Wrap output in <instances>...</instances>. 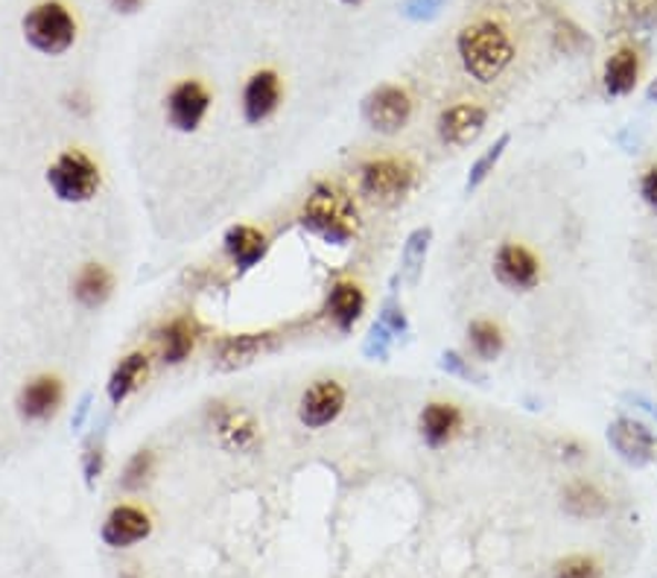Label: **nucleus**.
I'll use <instances>...</instances> for the list:
<instances>
[{"label":"nucleus","mask_w":657,"mask_h":578,"mask_svg":"<svg viewBox=\"0 0 657 578\" xmlns=\"http://www.w3.org/2000/svg\"><path fill=\"white\" fill-rule=\"evenodd\" d=\"M637 80H640V53L634 48H619L605 62V74H602L605 94L608 97H628L637 88Z\"/></svg>","instance_id":"nucleus-20"},{"label":"nucleus","mask_w":657,"mask_h":578,"mask_svg":"<svg viewBox=\"0 0 657 578\" xmlns=\"http://www.w3.org/2000/svg\"><path fill=\"white\" fill-rule=\"evenodd\" d=\"M637 188H640V199L646 202V208L657 213V161L649 164V167L643 170L640 185H637Z\"/></svg>","instance_id":"nucleus-31"},{"label":"nucleus","mask_w":657,"mask_h":578,"mask_svg":"<svg viewBox=\"0 0 657 578\" xmlns=\"http://www.w3.org/2000/svg\"><path fill=\"white\" fill-rule=\"evenodd\" d=\"M65 400V386L53 375H41L21 389L18 395V416L30 424H48Z\"/></svg>","instance_id":"nucleus-14"},{"label":"nucleus","mask_w":657,"mask_h":578,"mask_svg":"<svg viewBox=\"0 0 657 578\" xmlns=\"http://www.w3.org/2000/svg\"><path fill=\"white\" fill-rule=\"evenodd\" d=\"M222 249L237 272H249L267 258L269 237L254 225H231L222 237Z\"/></svg>","instance_id":"nucleus-16"},{"label":"nucleus","mask_w":657,"mask_h":578,"mask_svg":"<svg viewBox=\"0 0 657 578\" xmlns=\"http://www.w3.org/2000/svg\"><path fill=\"white\" fill-rule=\"evenodd\" d=\"M146 371H149V357H146L144 350H135V354L123 357L114 366L112 377H108L106 383V395L112 400V407H121L123 400L140 389V383L146 380Z\"/></svg>","instance_id":"nucleus-21"},{"label":"nucleus","mask_w":657,"mask_h":578,"mask_svg":"<svg viewBox=\"0 0 657 578\" xmlns=\"http://www.w3.org/2000/svg\"><path fill=\"white\" fill-rule=\"evenodd\" d=\"M468 350L479 362H494L505 350L503 327L491 322V318H473L468 325Z\"/></svg>","instance_id":"nucleus-23"},{"label":"nucleus","mask_w":657,"mask_h":578,"mask_svg":"<svg viewBox=\"0 0 657 578\" xmlns=\"http://www.w3.org/2000/svg\"><path fill=\"white\" fill-rule=\"evenodd\" d=\"M561 503H564V512L576 521H593V517H602L608 512V497L605 491L591 480H573L564 485L561 491Z\"/></svg>","instance_id":"nucleus-18"},{"label":"nucleus","mask_w":657,"mask_h":578,"mask_svg":"<svg viewBox=\"0 0 657 578\" xmlns=\"http://www.w3.org/2000/svg\"><path fill=\"white\" fill-rule=\"evenodd\" d=\"M441 3H445V0H409V3H406V15L430 18L441 9Z\"/></svg>","instance_id":"nucleus-34"},{"label":"nucleus","mask_w":657,"mask_h":578,"mask_svg":"<svg viewBox=\"0 0 657 578\" xmlns=\"http://www.w3.org/2000/svg\"><path fill=\"white\" fill-rule=\"evenodd\" d=\"M88 407H91V395H85V398L80 400V409H76V418H73V427L80 430L82 421H85V416H88Z\"/></svg>","instance_id":"nucleus-36"},{"label":"nucleus","mask_w":657,"mask_h":578,"mask_svg":"<svg viewBox=\"0 0 657 578\" xmlns=\"http://www.w3.org/2000/svg\"><path fill=\"white\" fill-rule=\"evenodd\" d=\"M456 56L462 62V71L471 80L491 85L505 74L518 56L514 41H511L509 30L500 21L491 18H479L465 24L456 35Z\"/></svg>","instance_id":"nucleus-1"},{"label":"nucleus","mask_w":657,"mask_h":578,"mask_svg":"<svg viewBox=\"0 0 657 578\" xmlns=\"http://www.w3.org/2000/svg\"><path fill=\"white\" fill-rule=\"evenodd\" d=\"M103 185V172L100 164L91 158L85 149L71 147L59 153L53 164L48 167V188L56 196L59 202L67 204H85L100 193Z\"/></svg>","instance_id":"nucleus-3"},{"label":"nucleus","mask_w":657,"mask_h":578,"mask_svg":"<svg viewBox=\"0 0 657 578\" xmlns=\"http://www.w3.org/2000/svg\"><path fill=\"white\" fill-rule=\"evenodd\" d=\"M146 0H112L114 12H121V15H132V12H138Z\"/></svg>","instance_id":"nucleus-35"},{"label":"nucleus","mask_w":657,"mask_h":578,"mask_svg":"<svg viewBox=\"0 0 657 578\" xmlns=\"http://www.w3.org/2000/svg\"><path fill=\"white\" fill-rule=\"evenodd\" d=\"M348 391L333 377H319L299 398V421L304 430H325L345 412Z\"/></svg>","instance_id":"nucleus-8"},{"label":"nucleus","mask_w":657,"mask_h":578,"mask_svg":"<svg viewBox=\"0 0 657 578\" xmlns=\"http://www.w3.org/2000/svg\"><path fill=\"white\" fill-rule=\"evenodd\" d=\"M153 535V521L149 514L138 505H114L108 517L103 521V529H100V538L108 549H129V546L140 544Z\"/></svg>","instance_id":"nucleus-12"},{"label":"nucleus","mask_w":657,"mask_h":578,"mask_svg":"<svg viewBox=\"0 0 657 578\" xmlns=\"http://www.w3.org/2000/svg\"><path fill=\"white\" fill-rule=\"evenodd\" d=\"M465 416L462 409L450 403V400H432L421 409V418H418V430H421L424 444L430 450L447 448L450 441L462 432Z\"/></svg>","instance_id":"nucleus-15"},{"label":"nucleus","mask_w":657,"mask_h":578,"mask_svg":"<svg viewBox=\"0 0 657 578\" xmlns=\"http://www.w3.org/2000/svg\"><path fill=\"white\" fill-rule=\"evenodd\" d=\"M325 313L340 334H351L365 313L363 286L354 281H336L325 298Z\"/></svg>","instance_id":"nucleus-17"},{"label":"nucleus","mask_w":657,"mask_h":578,"mask_svg":"<svg viewBox=\"0 0 657 578\" xmlns=\"http://www.w3.org/2000/svg\"><path fill=\"white\" fill-rule=\"evenodd\" d=\"M363 117L374 132L380 135H398L413 120V97L400 85H377V88L363 99Z\"/></svg>","instance_id":"nucleus-7"},{"label":"nucleus","mask_w":657,"mask_h":578,"mask_svg":"<svg viewBox=\"0 0 657 578\" xmlns=\"http://www.w3.org/2000/svg\"><path fill=\"white\" fill-rule=\"evenodd\" d=\"M284 99V85H281V76L275 71H254L243 85V97H240V108H243V120L249 126H260L267 123L269 117L275 115L278 106Z\"/></svg>","instance_id":"nucleus-11"},{"label":"nucleus","mask_w":657,"mask_h":578,"mask_svg":"<svg viewBox=\"0 0 657 578\" xmlns=\"http://www.w3.org/2000/svg\"><path fill=\"white\" fill-rule=\"evenodd\" d=\"M345 7H359V3H365V0H342Z\"/></svg>","instance_id":"nucleus-38"},{"label":"nucleus","mask_w":657,"mask_h":578,"mask_svg":"<svg viewBox=\"0 0 657 578\" xmlns=\"http://www.w3.org/2000/svg\"><path fill=\"white\" fill-rule=\"evenodd\" d=\"M488 126V108L479 103H453V106L441 108L436 120L438 140L445 147L465 149L471 147L473 140L486 132Z\"/></svg>","instance_id":"nucleus-10"},{"label":"nucleus","mask_w":657,"mask_h":578,"mask_svg":"<svg viewBox=\"0 0 657 578\" xmlns=\"http://www.w3.org/2000/svg\"><path fill=\"white\" fill-rule=\"evenodd\" d=\"M389 345H392V330L386 325L372 327V334H368V343H365V354L372 359H386L389 357Z\"/></svg>","instance_id":"nucleus-30"},{"label":"nucleus","mask_w":657,"mask_h":578,"mask_svg":"<svg viewBox=\"0 0 657 578\" xmlns=\"http://www.w3.org/2000/svg\"><path fill=\"white\" fill-rule=\"evenodd\" d=\"M380 325H386L392 330V336L404 334L406 327V316H404V307H400L398 302H386L383 304V316H380Z\"/></svg>","instance_id":"nucleus-32"},{"label":"nucleus","mask_w":657,"mask_h":578,"mask_svg":"<svg viewBox=\"0 0 657 578\" xmlns=\"http://www.w3.org/2000/svg\"><path fill=\"white\" fill-rule=\"evenodd\" d=\"M608 444L617 450V456L623 462L634 464V467H643L657 456L655 432L637 418H617L608 427Z\"/></svg>","instance_id":"nucleus-13"},{"label":"nucleus","mask_w":657,"mask_h":578,"mask_svg":"<svg viewBox=\"0 0 657 578\" xmlns=\"http://www.w3.org/2000/svg\"><path fill=\"white\" fill-rule=\"evenodd\" d=\"M301 225L327 245H348L359 231V211L345 190L331 181H319L304 199Z\"/></svg>","instance_id":"nucleus-2"},{"label":"nucleus","mask_w":657,"mask_h":578,"mask_svg":"<svg viewBox=\"0 0 657 578\" xmlns=\"http://www.w3.org/2000/svg\"><path fill=\"white\" fill-rule=\"evenodd\" d=\"M359 193L368 196L372 202L395 204L413 193L418 170L406 158H372L357 172Z\"/></svg>","instance_id":"nucleus-5"},{"label":"nucleus","mask_w":657,"mask_h":578,"mask_svg":"<svg viewBox=\"0 0 657 578\" xmlns=\"http://www.w3.org/2000/svg\"><path fill=\"white\" fill-rule=\"evenodd\" d=\"M494 277L511 293H532L544 277V266L526 243L505 240L494 252Z\"/></svg>","instance_id":"nucleus-9"},{"label":"nucleus","mask_w":657,"mask_h":578,"mask_svg":"<svg viewBox=\"0 0 657 578\" xmlns=\"http://www.w3.org/2000/svg\"><path fill=\"white\" fill-rule=\"evenodd\" d=\"M103 464H106L103 448H91L88 453H85V464H82V471H85V482H88V488L100 480V473H103Z\"/></svg>","instance_id":"nucleus-33"},{"label":"nucleus","mask_w":657,"mask_h":578,"mask_svg":"<svg viewBox=\"0 0 657 578\" xmlns=\"http://www.w3.org/2000/svg\"><path fill=\"white\" fill-rule=\"evenodd\" d=\"M153 453H149V450H138V453L129 459V464H126V471H123V485H126V488H140V485L153 476Z\"/></svg>","instance_id":"nucleus-29"},{"label":"nucleus","mask_w":657,"mask_h":578,"mask_svg":"<svg viewBox=\"0 0 657 578\" xmlns=\"http://www.w3.org/2000/svg\"><path fill=\"white\" fill-rule=\"evenodd\" d=\"M432 231L430 229H418L409 234L404 245V272L409 275V281H418V272H421L424 261H427V249H430Z\"/></svg>","instance_id":"nucleus-27"},{"label":"nucleus","mask_w":657,"mask_h":578,"mask_svg":"<svg viewBox=\"0 0 657 578\" xmlns=\"http://www.w3.org/2000/svg\"><path fill=\"white\" fill-rule=\"evenodd\" d=\"M217 432L222 444L231 450H249L258 441V424L252 416H246L240 409H228L217 421Z\"/></svg>","instance_id":"nucleus-24"},{"label":"nucleus","mask_w":657,"mask_h":578,"mask_svg":"<svg viewBox=\"0 0 657 578\" xmlns=\"http://www.w3.org/2000/svg\"><path fill=\"white\" fill-rule=\"evenodd\" d=\"M269 334H240V336H228L219 343V362L226 368L246 366L258 357V350L263 348Z\"/></svg>","instance_id":"nucleus-25"},{"label":"nucleus","mask_w":657,"mask_h":578,"mask_svg":"<svg viewBox=\"0 0 657 578\" xmlns=\"http://www.w3.org/2000/svg\"><path fill=\"white\" fill-rule=\"evenodd\" d=\"M509 144H511V135L505 132V135H500V138H497L494 144H491V147H488L486 153L479 155L477 161H473L471 172H468V181H465V190H468V193H471V190H477L479 185H482V181H486L488 176L494 172V167L500 164V158L505 155Z\"/></svg>","instance_id":"nucleus-26"},{"label":"nucleus","mask_w":657,"mask_h":578,"mask_svg":"<svg viewBox=\"0 0 657 578\" xmlns=\"http://www.w3.org/2000/svg\"><path fill=\"white\" fill-rule=\"evenodd\" d=\"M213 94L202 80H179L164 97V117L167 126L181 135H194L211 112Z\"/></svg>","instance_id":"nucleus-6"},{"label":"nucleus","mask_w":657,"mask_h":578,"mask_svg":"<svg viewBox=\"0 0 657 578\" xmlns=\"http://www.w3.org/2000/svg\"><path fill=\"white\" fill-rule=\"evenodd\" d=\"M24 39L41 56H65L76 44V18L59 0L35 3L24 15Z\"/></svg>","instance_id":"nucleus-4"},{"label":"nucleus","mask_w":657,"mask_h":578,"mask_svg":"<svg viewBox=\"0 0 657 578\" xmlns=\"http://www.w3.org/2000/svg\"><path fill=\"white\" fill-rule=\"evenodd\" d=\"M158 348H161V359L167 366H181L196 348L194 322L187 316L170 318V322L158 330Z\"/></svg>","instance_id":"nucleus-22"},{"label":"nucleus","mask_w":657,"mask_h":578,"mask_svg":"<svg viewBox=\"0 0 657 578\" xmlns=\"http://www.w3.org/2000/svg\"><path fill=\"white\" fill-rule=\"evenodd\" d=\"M552 578H602V564L593 555H567L552 567Z\"/></svg>","instance_id":"nucleus-28"},{"label":"nucleus","mask_w":657,"mask_h":578,"mask_svg":"<svg viewBox=\"0 0 657 578\" xmlns=\"http://www.w3.org/2000/svg\"><path fill=\"white\" fill-rule=\"evenodd\" d=\"M646 97H649V103H657V76L651 80L649 88H646Z\"/></svg>","instance_id":"nucleus-37"},{"label":"nucleus","mask_w":657,"mask_h":578,"mask_svg":"<svg viewBox=\"0 0 657 578\" xmlns=\"http://www.w3.org/2000/svg\"><path fill=\"white\" fill-rule=\"evenodd\" d=\"M114 277L103 263H85L73 277V298L85 309H97L112 298Z\"/></svg>","instance_id":"nucleus-19"}]
</instances>
